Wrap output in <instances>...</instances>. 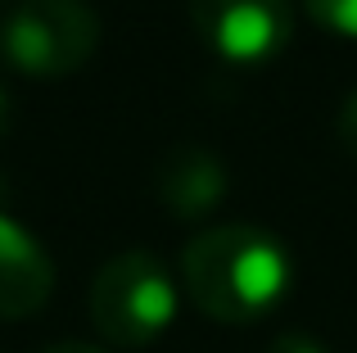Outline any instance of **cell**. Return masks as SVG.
Here are the masks:
<instances>
[{"mask_svg":"<svg viewBox=\"0 0 357 353\" xmlns=\"http://www.w3.org/2000/svg\"><path fill=\"white\" fill-rule=\"evenodd\" d=\"M181 281L199 313L218 322L267 317L294 285V258L276 231L258 222L204 227L181 249Z\"/></svg>","mask_w":357,"mask_h":353,"instance_id":"1","label":"cell"},{"mask_svg":"<svg viewBox=\"0 0 357 353\" xmlns=\"http://www.w3.org/2000/svg\"><path fill=\"white\" fill-rule=\"evenodd\" d=\"M176 281L154 249H122L91 281V322L122 349H145L176 322Z\"/></svg>","mask_w":357,"mask_h":353,"instance_id":"2","label":"cell"},{"mask_svg":"<svg viewBox=\"0 0 357 353\" xmlns=\"http://www.w3.org/2000/svg\"><path fill=\"white\" fill-rule=\"evenodd\" d=\"M100 45V14L91 0H18L0 18V54L18 73L63 77Z\"/></svg>","mask_w":357,"mask_h":353,"instance_id":"3","label":"cell"},{"mask_svg":"<svg viewBox=\"0 0 357 353\" xmlns=\"http://www.w3.org/2000/svg\"><path fill=\"white\" fill-rule=\"evenodd\" d=\"M199 36L227 59H267L294 32L289 0H185Z\"/></svg>","mask_w":357,"mask_h":353,"instance_id":"4","label":"cell"},{"mask_svg":"<svg viewBox=\"0 0 357 353\" xmlns=\"http://www.w3.org/2000/svg\"><path fill=\"white\" fill-rule=\"evenodd\" d=\"M54 290L50 249L0 209V322L32 317Z\"/></svg>","mask_w":357,"mask_h":353,"instance_id":"5","label":"cell"},{"mask_svg":"<svg viewBox=\"0 0 357 353\" xmlns=\"http://www.w3.org/2000/svg\"><path fill=\"white\" fill-rule=\"evenodd\" d=\"M227 159L218 150L199 141H176L158 154L154 163V190L181 218H204L208 209H218V200L227 195Z\"/></svg>","mask_w":357,"mask_h":353,"instance_id":"6","label":"cell"},{"mask_svg":"<svg viewBox=\"0 0 357 353\" xmlns=\"http://www.w3.org/2000/svg\"><path fill=\"white\" fill-rule=\"evenodd\" d=\"M303 5L312 9L317 23L335 27V32L357 36V0H303Z\"/></svg>","mask_w":357,"mask_h":353,"instance_id":"7","label":"cell"},{"mask_svg":"<svg viewBox=\"0 0 357 353\" xmlns=\"http://www.w3.org/2000/svg\"><path fill=\"white\" fill-rule=\"evenodd\" d=\"M267 353H331V349L321 340H312L307 331H285V336H276L267 345Z\"/></svg>","mask_w":357,"mask_h":353,"instance_id":"8","label":"cell"},{"mask_svg":"<svg viewBox=\"0 0 357 353\" xmlns=\"http://www.w3.org/2000/svg\"><path fill=\"white\" fill-rule=\"evenodd\" d=\"M335 127H340V141H344V150H349L353 159H357V91H353L349 100H344V109H340V123H335Z\"/></svg>","mask_w":357,"mask_h":353,"instance_id":"9","label":"cell"},{"mask_svg":"<svg viewBox=\"0 0 357 353\" xmlns=\"http://www.w3.org/2000/svg\"><path fill=\"white\" fill-rule=\"evenodd\" d=\"M9 123H14V96H9V87L0 82V141H5Z\"/></svg>","mask_w":357,"mask_h":353,"instance_id":"10","label":"cell"},{"mask_svg":"<svg viewBox=\"0 0 357 353\" xmlns=\"http://www.w3.org/2000/svg\"><path fill=\"white\" fill-rule=\"evenodd\" d=\"M45 353H105L100 345H82V340H63V345H50Z\"/></svg>","mask_w":357,"mask_h":353,"instance_id":"11","label":"cell"},{"mask_svg":"<svg viewBox=\"0 0 357 353\" xmlns=\"http://www.w3.org/2000/svg\"><path fill=\"white\" fill-rule=\"evenodd\" d=\"M5 195H9V181L0 176V209H5Z\"/></svg>","mask_w":357,"mask_h":353,"instance_id":"12","label":"cell"}]
</instances>
